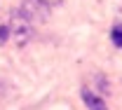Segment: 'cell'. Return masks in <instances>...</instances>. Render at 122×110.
I'll use <instances>...</instances> for the list:
<instances>
[{"mask_svg":"<svg viewBox=\"0 0 122 110\" xmlns=\"http://www.w3.org/2000/svg\"><path fill=\"white\" fill-rule=\"evenodd\" d=\"M7 40H10V26L2 24V26H0V47L7 45Z\"/></svg>","mask_w":122,"mask_h":110,"instance_id":"5b68a950","label":"cell"},{"mask_svg":"<svg viewBox=\"0 0 122 110\" xmlns=\"http://www.w3.org/2000/svg\"><path fill=\"white\" fill-rule=\"evenodd\" d=\"M110 40L117 49H122V24H115L113 31H110Z\"/></svg>","mask_w":122,"mask_h":110,"instance_id":"277c9868","label":"cell"},{"mask_svg":"<svg viewBox=\"0 0 122 110\" xmlns=\"http://www.w3.org/2000/svg\"><path fill=\"white\" fill-rule=\"evenodd\" d=\"M80 96H82V101L87 103V108H89V110H108L106 103H103V98H101V96H96L94 91H89L87 87H82V89H80Z\"/></svg>","mask_w":122,"mask_h":110,"instance_id":"3957f363","label":"cell"},{"mask_svg":"<svg viewBox=\"0 0 122 110\" xmlns=\"http://www.w3.org/2000/svg\"><path fill=\"white\" fill-rule=\"evenodd\" d=\"M7 26H10V40L14 42L16 47H24L30 38H33V24H30V21H26L19 12H14L12 21H10Z\"/></svg>","mask_w":122,"mask_h":110,"instance_id":"7a4b0ae2","label":"cell"},{"mask_svg":"<svg viewBox=\"0 0 122 110\" xmlns=\"http://www.w3.org/2000/svg\"><path fill=\"white\" fill-rule=\"evenodd\" d=\"M45 5H49V7H54V5H59V2H63V0H42Z\"/></svg>","mask_w":122,"mask_h":110,"instance_id":"8992f818","label":"cell"},{"mask_svg":"<svg viewBox=\"0 0 122 110\" xmlns=\"http://www.w3.org/2000/svg\"><path fill=\"white\" fill-rule=\"evenodd\" d=\"M49 5H45L42 0H21V7L16 10L19 14L24 16L30 24H45L49 19Z\"/></svg>","mask_w":122,"mask_h":110,"instance_id":"6da1fadb","label":"cell"}]
</instances>
